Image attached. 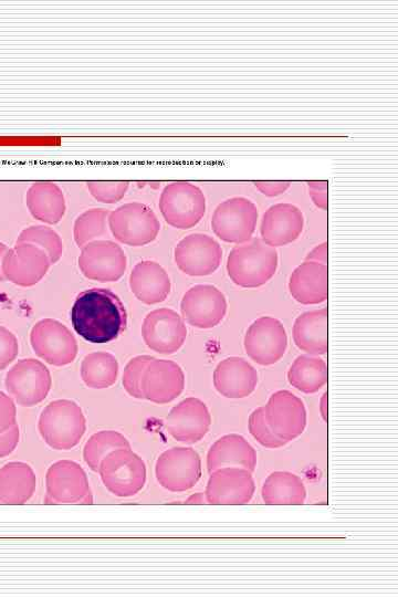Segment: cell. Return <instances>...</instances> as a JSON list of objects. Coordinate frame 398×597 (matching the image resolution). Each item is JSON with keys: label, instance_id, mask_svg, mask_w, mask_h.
<instances>
[{"label": "cell", "instance_id": "6da1fadb", "mask_svg": "<svg viewBox=\"0 0 398 597\" xmlns=\"http://www.w3.org/2000/svg\"><path fill=\"white\" fill-rule=\"evenodd\" d=\"M71 323L81 337L94 344L109 343L126 328V308L109 289L92 287L81 292L71 308Z\"/></svg>", "mask_w": 398, "mask_h": 597}, {"label": "cell", "instance_id": "7a4b0ae2", "mask_svg": "<svg viewBox=\"0 0 398 597\" xmlns=\"http://www.w3.org/2000/svg\"><path fill=\"white\" fill-rule=\"evenodd\" d=\"M279 256L275 248L261 238L234 245L227 259V272L231 281L245 289L262 286L276 272Z\"/></svg>", "mask_w": 398, "mask_h": 597}, {"label": "cell", "instance_id": "3957f363", "mask_svg": "<svg viewBox=\"0 0 398 597\" xmlns=\"http://www.w3.org/2000/svg\"><path fill=\"white\" fill-rule=\"evenodd\" d=\"M38 430L50 448L70 450L83 438L86 431V419L82 408L75 401L56 399L42 410Z\"/></svg>", "mask_w": 398, "mask_h": 597}, {"label": "cell", "instance_id": "277c9868", "mask_svg": "<svg viewBox=\"0 0 398 597\" xmlns=\"http://www.w3.org/2000/svg\"><path fill=\"white\" fill-rule=\"evenodd\" d=\"M107 222L115 240L129 247L146 245L160 231V222L153 209L137 201L126 202L109 211Z\"/></svg>", "mask_w": 398, "mask_h": 597}, {"label": "cell", "instance_id": "5b68a950", "mask_svg": "<svg viewBox=\"0 0 398 597\" xmlns=\"http://www.w3.org/2000/svg\"><path fill=\"white\" fill-rule=\"evenodd\" d=\"M158 207L165 221L177 229L197 226L206 212L202 190L189 181H174L165 186Z\"/></svg>", "mask_w": 398, "mask_h": 597}, {"label": "cell", "instance_id": "8992f818", "mask_svg": "<svg viewBox=\"0 0 398 597\" xmlns=\"http://www.w3.org/2000/svg\"><path fill=\"white\" fill-rule=\"evenodd\" d=\"M97 472L104 486L118 498L137 494L146 482V464L130 449H117L108 453Z\"/></svg>", "mask_w": 398, "mask_h": 597}, {"label": "cell", "instance_id": "52a82bcc", "mask_svg": "<svg viewBox=\"0 0 398 597\" xmlns=\"http://www.w3.org/2000/svg\"><path fill=\"white\" fill-rule=\"evenodd\" d=\"M45 504H92L87 475L75 461L60 460L45 474Z\"/></svg>", "mask_w": 398, "mask_h": 597}, {"label": "cell", "instance_id": "ba28073f", "mask_svg": "<svg viewBox=\"0 0 398 597\" xmlns=\"http://www.w3.org/2000/svg\"><path fill=\"white\" fill-rule=\"evenodd\" d=\"M259 212L256 206L242 196L220 202L213 210L211 228L224 242L240 244L249 241L256 228Z\"/></svg>", "mask_w": 398, "mask_h": 597}, {"label": "cell", "instance_id": "9c48e42d", "mask_svg": "<svg viewBox=\"0 0 398 597\" xmlns=\"http://www.w3.org/2000/svg\"><path fill=\"white\" fill-rule=\"evenodd\" d=\"M8 394L22 407H32L43 401L52 387L49 368L35 358L18 360L6 374Z\"/></svg>", "mask_w": 398, "mask_h": 597}, {"label": "cell", "instance_id": "30bf717a", "mask_svg": "<svg viewBox=\"0 0 398 597\" xmlns=\"http://www.w3.org/2000/svg\"><path fill=\"white\" fill-rule=\"evenodd\" d=\"M30 344L40 358L57 367L71 364L78 352L75 336L54 318H42L32 326Z\"/></svg>", "mask_w": 398, "mask_h": 597}, {"label": "cell", "instance_id": "8fae6325", "mask_svg": "<svg viewBox=\"0 0 398 597\" xmlns=\"http://www.w3.org/2000/svg\"><path fill=\"white\" fill-rule=\"evenodd\" d=\"M158 483L170 492H185L201 476V460L192 448L175 447L164 451L155 464Z\"/></svg>", "mask_w": 398, "mask_h": 597}, {"label": "cell", "instance_id": "7c38bea8", "mask_svg": "<svg viewBox=\"0 0 398 597\" xmlns=\"http://www.w3.org/2000/svg\"><path fill=\"white\" fill-rule=\"evenodd\" d=\"M243 345L247 355L261 366L277 363L287 348V335L283 323L272 316H261L248 327Z\"/></svg>", "mask_w": 398, "mask_h": 597}, {"label": "cell", "instance_id": "4fadbf2b", "mask_svg": "<svg viewBox=\"0 0 398 597\" xmlns=\"http://www.w3.org/2000/svg\"><path fill=\"white\" fill-rule=\"evenodd\" d=\"M77 263L85 277L103 283L115 282L124 275L127 258L118 243L101 239L81 248Z\"/></svg>", "mask_w": 398, "mask_h": 597}, {"label": "cell", "instance_id": "5bb4252c", "mask_svg": "<svg viewBox=\"0 0 398 597\" xmlns=\"http://www.w3.org/2000/svg\"><path fill=\"white\" fill-rule=\"evenodd\" d=\"M178 269L187 275L205 276L212 274L222 260L219 242L206 233H190L182 238L174 249Z\"/></svg>", "mask_w": 398, "mask_h": 597}, {"label": "cell", "instance_id": "9a60e30c", "mask_svg": "<svg viewBox=\"0 0 398 597\" xmlns=\"http://www.w3.org/2000/svg\"><path fill=\"white\" fill-rule=\"evenodd\" d=\"M227 298L212 284H197L182 295L181 317L197 328H212L219 325L227 314Z\"/></svg>", "mask_w": 398, "mask_h": 597}, {"label": "cell", "instance_id": "2e32d148", "mask_svg": "<svg viewBox=\"0 0 398 597\" xmlns=\"http://www.w3.org/2000/svg\"><path fill=\"white\" fill-rule=\"evenodd\" d=\"M142 336L148 348L159 354H174L187 337L184 318L172 308L150 311L142 324Z\"/></svg>", "mask_w": 398, "mask_h": 597}, {"label": "cell", "instance_id": "e0dca14e", "mask_svg": "<svg viewBox=\"0 0 398 597\" xmlns=\"http://www.w3.org/2000/svg\"><path fill=\"white\" fill-rule=\"evenodd\" d=\"M264 408L272 432L286 443L302 434L306 427V409L301 398L289 390L273 392Z\"/></svg>", "mask_w": 398, "mask_h": 597}, {"label": "cell", "instance_id": "ac0fdd59", "mask_svg": "<svg viewBox=\"0 0 398 597\" xmlns=\"http://www.w3.org/2000/svg\"><path fill=\"white\" fill-rule=\"evenodd\" d=\"M51 261L38 245L22 242L9 248L2 260V273L11 283L28 287L39 283L48 273Z\"/></svg>", "mask_w": 398, "mask_h": 597}, {"label": "cell", "instance_id": "d6986e66", "mask_svg": "<svg viewBox=\"0 0 398 597\" xmlns=\"http://www.w3.org/2000/svg\"><path fill=\"white\" fill-rule=\"evenodd\" d=\"M255 490L252 472L238 467H224L210 473L206 486L209 504H245Z\"/></svg>", "mask_w": 398, "mask_h": 597}, {"label": "cell", "instance_id": "ffe728a7", "mask_svg": "<svg viewBox=\"0 0 398 597\" xmlns=\"http://www.w3.org/2000/svg\"><path fill=\"white\" fill-rule=\"evenodd\" d=\"M211 421L207 405L199 398L188 397L171 408L166 427L177 441L195 443L207 434Z\"/></svg>", "mask_w": 398, "mask_h": 597}, {"label": "cell", "instance_id": "44dd1931", "mask_svg": "<svg viewBox=\"0 0 398 597\" xmlns=\"http://www.w3.org/2000/svg\"><path fill=\"white\" fill-rule=\"evenodd\" d=\"M185 388V373L175 362L154 358L146 367L142 389L144 399L164 405L175 400Z\"/></svg>", "mask_w": 398, "mask_h": 597}, {"label": "cell", "instance_id": "7402d4cb", "mask_svg": "<svg viewBox=\"0 0 398 597\" xmlns=\"http://www.w3.org/2000/svg\"><path fill=\"white\" fill-rule=\"evenodd\" d=\"M302 211L292 203L272 205L265 210L260 224L261 240L270 247H283L295 241L303 231Z\"/></svg>", "mask_w": 398, "mask_h": 597}, {"label": "cell", "instance_id": "603a6c76", "mask_svg": "<svg viewBox=\"0 0 398 597\" xmlns=\"http://www.w3.org/2000/svg\"><path fill=\"white\" fill-rule=\"evenodd\" d=\"M212 379L221 396L230 399L245 398L256 387L258 371L244 358L230 356L218 363Z\"/></svg>", "mask_w": 398, "mask_h": 597}, {"label": "cell", "instance_id": "cb8c5ba5", "mask_svg": "<svg viewBox=\"0 0 398 597\" xmlns=\"http://www.w3.org/2000/svg\"><path fill=\"white\" fill-rule=\"evenodd\" d=\"M289 291L296 302L304 305H314L326 301L328 297L327 265L304 261L291 273Z\"/></svg>", "mask_w": 398, "mask_h": 597}, {"label": "cell", "instance_id": "d4e9b609", "mask_svg": "<svg viewBox=\"0 0 398 597\" xmlns=\"http://www.w3.org/2000/svg\"><path fill=\"white\" fill-rule=\"evenodd\" d=\"M129 287L138 301L153 305L168 297L171 282L168 273L159 263L144 260L132 269Z\"/></svg>", "mask_w": 398, "mask_h": 597}, {"label": "cell", "instance_id": "484cf974", "mask_svg": "<svg viewBox=\"0 0 398 597\" xmlns=\"http://www.w3.org/2000/svg\"><path fill=\"white\" fill-rule=\"evenodd\" d=\"M238 467L253 472L256 467V451L237 433L224 434L216 440L207 453L208 472L224 468Z\"/></svg>", "mask_w": 398, "mask_h": 597}, {"label": "cell", "instance_id": "4316f807", "mask_svg": "<svg viewBox=\"0 0 398 597\" xmlns=\"http://www.w3.org/2000/svg\"><path fill=\"white\" fill-rule=\"evenodd\" d=\"M292 337L295 346L310 355H324L328 350L327 307L300 314L293 324Z\"/></svg>", "mask_w": 398, "mask_h": 597}, {"label": "cell", "instance_id": "83f0119b", "mask_svg": "<svg viewBox=\"0 0 398 597\" xmlns=\"http://www.w3.org/2000/svg\"><path fill=\"white\" fill-rule=\"evenodd\" d=\"M25 205L31 216L45 224L60 222L66 211L61 187L49 180L31 184L25 192Z\"/></svg>", "mask_w": 398, "mask_h": 597}, {"label": "cell", "instance_id": "f1b7e54d", "mask_svg": "<svg viewBox=\"0 0 398 597\" xmlns=\"http://www.w3.org/2000/svg\"><path fill=\"white\" fill-rule=\"evenodd\" d=\"M36 476L25 462L12 461L0 469V500L3 504H24L35 492Z\"/></svg>", "mask_w": 398, "mask_h": 597}, {"label": "cell", "instance_id": "f546056e", "mask_svg": "<svg viewBox=\"0 0 398 597\" xmlns=\"http://www.w3.org/2000/svg\"><path fill=\"white\" fill-rule=\"evenodd\" d=\"M261 495L265 504H303L306 499V489L296 474L289 471H274L265 479Z\"/></svg>", "mask_w": 398, "mask_h": 597}, {"label": "cell", "instance_id": "4dcf8cb0", "mask_svg": "<svg viewBox=\"0 0 398 597\" xmlns=\"http://www.w3.org/2000/svg\"><path fill=\"white\" fill-rule=\"evenodd\" d=\"M287 380L292 387L301 392H317L327 384V365L324 359L316 355H300L287 370Z\"/></svg>", "mask_w": 398, "mask_h": 597}, {"label": "cell", "instance_id": "1f68e13d", "mask_svg": "<svg viewBox=\"0 0 398 597\" xmlns=\"http://www.w3.org/2000/svg\"><path fill=\"white\" fill-rule=\"evenodd\" d=\"M80 373L87 387L108 388L117 380L118 362L111 353L93 352L83 358Z\"/></svg>", "mask_w": 398, "mask_h": 597}, {"label": "cell", "instance_id": "d6a6232c", "mask_svg": "<svg viewBox=\"0 0 398 597\" xmlns=\"http://www.w3.org/2000/svg\"><path fill=\"white\" fill-rule=\"evenodd\" d=\"M117 449H130L126 437L115 430H101L84 444L83 459L92 471L97 472L102 460Z\"/></svg>", "mask_w": 398, "mask_h": 597}, {"label": "cell", "instance_id": "836d02e7", "mask_svg": "<svg viewBox=\"0 0 398 597\" xmlns=\"http://www.w3.org/2000/svg\"><path fill=\"white\" fill-rule=\"evenodd\" d=\"M109 211L102 208H92L80 213L73 224V238L78 248L88 242L105 239L109 234Z\"/></svg>", "mask_w": 398, "mask_h": 597}, {"label": "cell", "instance_id": "e575fe53", "mask_svg": "<svg viewBox=\"0 0 398 597\" xmlns=\"http://www.w3.org/2000/svg\"><path fill=\"white\" fill-rule=\"evenodd\" d=\"M28 242L41 248L52 264L56 263L63 254V241L60 234L46 224L25 227L17 237L15 243Z\"/></svg>", "mask_w": 398, "mask_h": 597}, {"label": "cell", "instance_id": "d590c367", "mask_svg": "<svg viewBox=\"0 0 398 597\" xmlns=\"http://www.w3.org/2000/svg\"><path fill=\"white\" fill-rule=\"evenodd\" d=\"M154 359L149 355H138L128 360L123 373V387L137 399H144L142 383L147 365Z\"/></svg>", "mask_w": 398, "mask_h": 597}, {"label": "cell", "instance_id": "8d00e7d4", "mask_svg": "<svg viewBox=\"0 0 398 597\" xmlns=\"http://www.w3.org/2000/svg\"><path fill=\"white\" fill-rule=\"evenodd\" d=\"M248 427L252 437L265 448L276 449L286 444L285 441L276 437L270 429L264 417L263 407H258L250 413Z\"/></svg>", "mask_w": 398, "mask_h": 597}, {"label": "cell", "instance_id": "74e56055", "mask_svg": "<svg viewBox=\"0 0 398 597\" xmlns=\"http://www.w3.org/2000/svg\"><path fill=\"white\" fill-rule=\"evenodd\" d=\"M129 187L128 181H102L90 180L86 182V188L90 193L100 202L103 203H116L121 201L126 195Z\"/></svg>", "mask_w": 398, "mask_h": 597}, {"label": "cell", "instance_id": "f35d334b", "mask_svg": "<svg viewBox=\"0 0 398 597\" xmlns=\"http://www.w3.org/2000/svg\"><path fill=\"white\" fill-rule=\"evenodd\" d=\"M19 354L17 336L6 326L0 325V370L6 369Z\"/></svg>", "mask_w": 398, "mask_h": 597}, {"label": "cell", "instance_id": "ab89813d", "mask_svg": "<svg viewBox=\"0 0 398 597\" xmlns=\"http://www.w3.org/2000/svg\"><path fill=\"white\" fill-rule=\"evenodd\" d=\"M17 423V407L13 398L0 390V433Z\"/></svg>", "mask_w": 398, "mask_h": 597}, {"label": "cell", "instance_id": "60d3db41", "mask_svg": "<svg viewBox=\"0 0 398 597\" xmlns=\"http://www.w3.org/2000/svg\"><path fill=\"white\" fill-rule=\"evenodd\" d=\"M308 195L313 203L322 209L328 208V181L327 180H310L306 182Z\"/></svg>", "mask_w": 398, "mask_h": 597}, {"label": "cell", "instance_id": "b9f144b4", "mask_svg": "<svg viewBox=\"0 0 398 597\" xmlns=\"http://www.w3.org/2000/svg\"><path fill=\"white\" fill-rule=\"evenodd\" d=\"M20 439V429L18 423L13 425L7 431L0 433V458L10 455L17 448Z\"/></svg>", "mask_w": 398, "mask_h": 597}, {"label": "cell", "instance_id": "7bdbcfd3", "mask_svg": "<svg viewBox=\"0 0 398 597\" xmlns=\"http://www.w3.org/2000/svg\"><path fill=\"white\" fill-rule=\"evenodd\" d=\"M256 189L268 197H275L284 193L291 186L290 181H254Z\"/></svg>", "mask_w": 398, "mask_h": 597}, {"label": "cell", "instance_id": "ee69618b", "mask_svg": "<svg viewBox=\"0 0 398 597\" xmlns=\"http://www.w3.org/2000/svg\"><path fill=\"white\" fill-rule=\"evenodd\" d=\"M327 241L314 247L305 256V261H313L327 265Z\"/></svg>", "mask_w": 398, "mask_h": 597}, {"label": "cell", "instance_id": "f6af8a7d", "mask_svg": "<svg viewBox=\"0 0 398 597\" xmlns=\"http://www.w3.org/2000/svg\"><path fill=\"white\" fill-rule=\"evenodd\" d=\"M186 504H207V498L206 494L202 492H197L195 494H191L186 501Z\"/></svg>", "mask_w": 398, "mask_h": 597}, {"label": "cell", "instance_id": "bcb514c9", "mask_svg": "<svg viewBox=\"0 0 398 597\" xmlns=\"http://www.w3.org/2000/svg\"><path fill=\"white\" fill-rule=\"evenodd\" d=\"M327 391H325L320 400V412L325 422H327Z\"/></svg>", "mask_w": 398, "mask_h": 597}, {"label": "cell", "instance_id": "7dc6e473", "mask_svg": "<svg viewBox=\"0 0 398 597\" xmlns=\"http://www.w3.org/2000/svg\"><path fill=\"white\" fill-rule=\"evenodd\" d=\"M8 249H9L8 245L0 241V282L6 281L4 275L2 273V260Z\"/></svg>", "mask_w": 398, "mask_h": 597}, {"label": "cell", "instance_id": "c3c4849f", "mask_svg": "<svg viewBox=\"0 0 398 597\" xmlns=\"http://www.w3.org/2000/svg\"><path fill=\"white\" fill-rule=\"evenodd\" d=\"M0 504H3L1 500H0Z\"/></svg>", "mask_w": 398, "mask_h": 597}]
</instances>
